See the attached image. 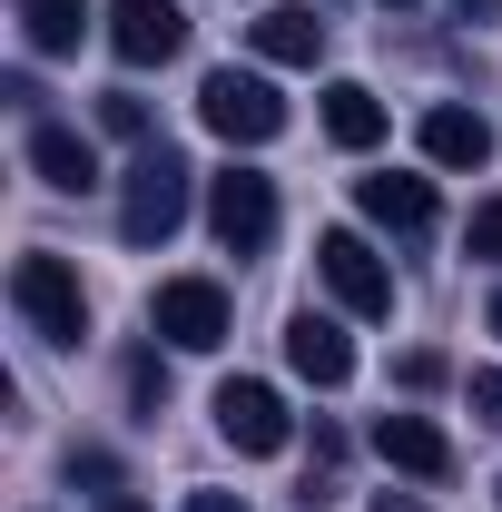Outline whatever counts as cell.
<instances>
[{"mask_svg": "<svg viewBox=\"0 0 502 512\" xmlns=\"http://www.w3.org/2000/svg\"><path fill=\"white\" fill-rule=\"evenodd\" d=\"M325 138H335V148H375L384 138V99L365 79H335V89H325Z\"/></svg>", "mask_w": 502, "mask_h": 512, "instance_id": "15", "label": "cell"}, {"mask_svg": "<svg viewBox=\"0 0 502 512\" xmlns=\"http://www.w3.org/2000/svg\"><path fill=\"white\" fill-rule=\"evenodd\" d=\"M99 128H109V138H138V148H148V99L109 89V99H99Z\"/></svg>", "mask_w": 502, "mask_h": 512, "instance_id": "18", "label": "cell"}, {"mask_svg": "<svg viewBox=\"0 0 502 512\" xmlns=\"http://www.w3.org/2000/svg\"><path fill=\"white\" fill-rule=\"evenodd\" d=\"M355 207L375 217V227H394V237H424L434 227V178H355Z\"/></svg>", "mask_w": 502, "mask_h": 512, "instance_id": "13", "label": "cell"}, {"mask_svg": "<svg viewBox=\"0 0 502 512\" xmlns=\"http://www.w3.org/2000/svg\"><path fill=\"white\" fill-rule=\"evenodd\" d=\"M493 335H502V286H493Z\"/></svg>", "mask_w": 502, "mask_h": 512, "instance_id": "24", "label": "cell"}, {"mask_svg": "<svg viewBox=\"0 0 502 512\" xmlns=\"http://www.w3.org/2000/svg\"><path fill=\"white\" fill-rule=\"evenodd\" d=\"M375 512H424V503H414V493H384V503Z\"/></svg>", "mask_w": 502, "mask_h": 512, "instance_id": "22", "label": "cell"}, {"mask_svg": "<svg viewBox=\"0 0 502 512\" xmlns=\"http://www.w3.org/2000/svg\"><path fill=\"white\" fill-rule=\"evenodd\" d=\"M109 50H119L128 69H158L188 50V10L178 0H109Z\"/></svg>", "mask_w": 502, "mask_h": 512, "instance_id": "8", "label": "cell"}, {"mask_svg": "<svg viewBox=\"0 0 502 512\" xmlns=\"http://www.w3.org/2000/svg\"><path fill=\"white\" fill-rule=\"evenodd\" d=\"M197 119L217 128L227 148H266V138L286 128V99H276L256 69H207V89H197Z\"/></svg>", "mask_w": 502, "mask_h": 512, "instance_id": "3", "label": "cell"}, {"mask_svg": "<svg viewBox=\"0 0 502 512\" xmlns=\"http://www.w3.org/2000/svg\"><path fill=\"white\" fill-rule=\"evenodd\" d=\"M375 453L394 473H414V483H443L453 473V444H443V424H424V414H375Z\"/></svg>", "mask_w": 502, "mask_h": 512, "instance_id": "10", "label": "cell"}, {"mask_svg": "<svg viewBox=\"0 0 502 512\" xmlns=\"http://www.w3.org/2000/svg\"><path fill=\"white\" fill-rule=\"evenodd\" d=\"M128 404H138V414H158V404H168V365H158L148 345L128 355Z\"/></svg>", "mask_w": 502, "mask_h": 512, "instance_id": "17", "label": "cell"}, {"mask_svg": "<svg viewBox=\"0 0 502 512\" xmlns=\"http://www.w3.org/2000/svg\"><path fill=\"white\" fill-rule=\"evenodd\" d=\"M394 10H414V0H394Z\"/></svg>", "mask_w": 502, "mask_h": 512, "instance_id": "25", "label": "cell"}, {"mask_svg": "<svg viewBox=\"0 0 502 512\" xmlns=\"http://www.w3.org/2000/svg\"><path fill=\"white\" fill-rule=\"evenodd\" d=\"M207 227H217L237 256H256L266 237H276V178H256V168H227V178H207Z\"/></svg>", "mask_w": 502, "mask_h": 512, "instance_id": "6", "label": "cell"}, {"mask_svg": "<svg viewBox=\"0 0 502 512\" xmlns=\"http://www.w3.org/2000/svg\"><path fill=\"white\" fill-rule=\"evenodd\" d=\"M493 493H502V483H493Z\"/></svg>", "mask_w": 502, "mask_h": 512, "instance_id": "26", "label": "cell"}, {"mask_svg": "<svg viewBox=\"0 0 502 512\" xmlns=\"http://www.w3.org/2000/svg\"><path fill=\"white\" fill-rule=\"evenodd\" d=\"M463 256H502V197L473 207V227H463Z\"/></svg>", "mask_w": 502, "mask_h": 512, "instance_id": "19", "label": "cell"}, {"mask_svg": "<svg viewBox=\"0 0 502 512\" xmlns=\"http://www.w3.org/2000/svg\"><path fill=\"white\" fill-rule=\"evenodd\" d=\"M286 365H296L315 394H335V384L355 375V335H345L335 316H296L286 325Z\"/></svg>", "mask_w": 502, "mask_h": 512, "instance_id": "9", "label": "cell"}, {"mask_svg": "<svg viewBox=\"0 0 502 512\" xmlns=\"http://www.w3.org/2000/svg\"><path fill=\"white\" fill-rule=\"evenodd\" d=\"M217 434L237 453H286V434H296V424H286V394L256 384V375H227L217 384Z\"/></svg>", "mask_w": 502, "mask_h": 512, "instance_id": "7", "label": "cell"}, {"mask_svg": "<svg viewBox=\"0 0 502 512\" xmlns=\"http://www.w3.org/2000/svg\"><path fill=\"white\" fill-rule=\"evenodd\" d=\"M424 158H434V168H483V158H493V128H483V109H463V99L424 109Z\"/></svg>", "mask_w": 502, "mask_h": 512, "instance_id": "14", "label": "cell"}, {"mask_svg": "<svg viewBox=\"0 0 502 512\" xmlns=\"http://www.w3.org/2000/svg\"><path fill=\"white\" fill-rule=\"evenodd\" d=\"M30 168H40V188H60V197L99 188V148H89L79 128H60V119H40V128H30Z\"/></svg>", "mask_w": 502, "mask_h": 512, "instance_id": "12", "label": "cell"}, {"mask_svg": "<svg viewBox=\"0 0 502 512\" xmlns=\"http://www.w3.org/2000/svg\"><path fill=\"white\" fill-rule=\"evenodd\" d=\"M247 40H256V60H286V69H315V60H325V20H315L306 0H276V10H256Z\"/></svg>", "mask_w": 502, "mask_h": 512, "instance_id": "11", "label": "cell"}, {"mask_svg": "<svg viewBox=\"0 0 502 512\" xmlns=\"http://www.w3.org/2000/svg\"><path fill=\"white\" fill-rule=\"evenodd\" d=\"M148 335H168L178 355H217L227 345V286L217 276H168L148 296Z\"/></svg>", "mask_w": 502, "mask_h": 512, "instance_id": "4", "label": "cell"}, {"mask_svg": "<svg viewBox=\"0 0 502 512\" xmlns=\"http://www.w3.org/2000/svg\"><path fill=\"white\" fill-rule=\"evenodd\" d=\"M315 276L335 286L345 316H394V276H384V256L365 247L355 227H325V237H315Z\"/></svg>", "mask_w": 502, "mask_h": 512, "instance_id": "5", "label": "cell"}, {"mask_svg": "<svg viewBox=\"0 0 502 512\" xmlns=\"http://www.w3.org/2000/svg\"><path fill=\"white\" fill-rule=\"evenodd\" d=\"M188 158L168 148V138H148L138 158H128V178H119V237L128 247H168L178 227H188Z\"/></svg>", "mask_w": 502, "mask_h": 512, "instance_id": "1", "label": "cell"}, {"mask_svg": "<svg viewBox=\"0 0 502 512\" xmlns=\"http://www.w3.org/2000/svg\"><path fill=\"white\" fill-rule=\"evenodd\" d=\"M20 40L40 50V60H60L89 40V0H20Z\"/></svg>", "mask_w": 502, "mask_h": 512, "instance_id": "16", "label": "cell"}, {"mask_svg": "<svg viewBox=\"0 0 502 512\" xmlns=\"http://www.w3.org/2000/svg\"><path fill=\"white\" fill-rule=\"evenodd\" d=\"M188 512H247L237 493H188Z\"/></svg>", "mask_w": 502, "mask_h": 512, "instance_id": "21", "label": "cell"}, {"mask_svg": "<svg viewBox=\"0 0 502 512\" xmlns=\"http://www.w3.org/2000/svg\"><path fill=\"white\" fill-rule=\"evenodd\" d=\"M99 512H148V503H128V493H109V503H99Z\"/></svg>", "mask_w": 502, "mask_h": 512, "instance_id": "23", "label": "cell"}, {"mask_svg": "<svg viewBox=\"0 0 502 512\" xmlns=\"http://www.w3.org/2000/svg\"><path fill=\"white\" fill-rule=\"evenodd\" d=\"M10 306H20V325H30L40 345H79V335H89V286H79V266L50 256V247H30L10 266Z\"/></svg>", "mask_w": 502, "mask_h": 512, "instance_id": "2", "label": "cell"}, {"mask_svg": "<svg viewBox=\"0 0 502 512\" xmlns=\"http://www.w3.org/2000/svg\"><path fill=\"white\" fill-rule=\"evenodd\" d=\"M473 414H483V424L502 434V375H473Z\"/></svg>", "mask_w": 502, "mask_h": 512, "instance_id": "20", "label": "cell"}]
</instances>
